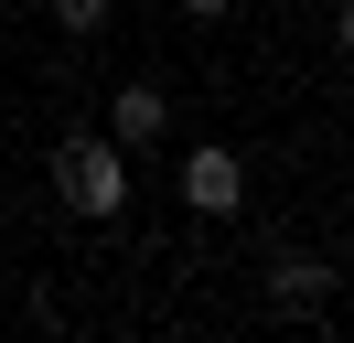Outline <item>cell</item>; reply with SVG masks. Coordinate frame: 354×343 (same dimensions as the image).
<instances>
[{"instance_id":"6da1fadb","label":"cell","mask_w":354,"mask_h":343,"mask_svg":"<svg viewBox=\"0 0 354 343\" xmlns=\"http://www.w3.org/2000/svg\"><path fill=\"white\" fill-rule=\"evenodd\" d=\"M129 150L108 140V129H65L54 140V193H65V214H86V225H118L129 214Z\"/></svg>"},{"instance_id":"7a4b0ae2","label":"cell","mask_w":354,"mask_h":343,"mask_svg":"<svg viewBox=\"0 0 354 343\" xmlns=\"http://www.w3.org/2000/svg\"><path fill=\"white\" fill-rule=\"evenodd\" d=\"M172 193H183V214H204V225H225V214H247V161L225 140H194L172 161Z\"/></svg>"},{"instance_id":"3957f363","label":"cell","mask_w":354,"mask_h":343,"mask_svg":"<svg viewBox=\"0 0 354 343\" xmlns=\"http://www.w3.org/2000/svg\"><path fill=\"white\" fill-rule=\"evenodd\" d=\"M268 311L279 322H322L333 311V268L311 247H268Z\"/></svg>"},{"instance_id":"277c9868","label":"cell","mask_w":354,"mask_h":343,"mask_svg":"<svg viewBox=\"0 0 354 343\" xmlns=\"http://www.w3.org/2000/svg\"><path fill=\"white\" fill-rule=\"evenodd\" d=\"M161 129H172V97H161L151 75H140V86H118V97H108V140H118V150H151Z\"/></svg>"},{"instance_id":"5b68a950","label":"cell","mask_w":354,"mask_h":343,"mask_svg":"<svg viewBox=\"0 0 354 343\" xmlns=\"http://www.w3.org/2000/svg\"><path fill=\"white\" fill-rule=\"evenodd\" d=\"M44 21H54L65 43H97V33L118 21V0H44Z\"/></svg>"},{"instance_id":"8992f818","label":"cell","mask_w":354,"mask_h":343,"mask_svg":"<svg viewBox=\"0 0 354 343\" xmlns=\"http://www.w3.org/2000/svg\"><path fill=\"white\" fill-rule=\"evenodd\" d=\"M183 11H194L204 33H215V21H236V0H183Z\"/></svg>"}]
</instances>
